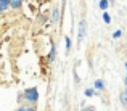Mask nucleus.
<instances>
[{
  "mask_svg": "<svg viewBox=\"0 0 127 111\" xmlns=\"http://www.w3.org/2000/svg\"><path fill=\"white\" fill-rule=\"evenodd\" d=\"M18 111H28V106H21V108H19Z\"/></svg>",
  "mask_w": 127,
  "mask_h": 111,
  "instance_id": "nucleus-14",
  "label": "nucleus"
},
{
  "mask_svg": "<svg viewBox=\"0 0 127 111\" xmlns=\"http://www.w3.org/2000/svg\"><path fill=\"white\" fill-rule=\"evenodd\" d=\"M23 5V0H11V8H19Z\"/></svg>",
  "mask_w": 127,
  "mask_h": 111,
  "instance_id": "nucleus-6",
  "label": "nucleus"
},
{
  "mask_svg": "<svg viewBox=\"0 0 127 111\" xmlns=\"http://www.w3.org/2000/svg\"><path fill=\"white\" fill-rule=\"evenodd\" d=\"M108 0H100V8L103 10V11H106V8H108Z\"/></svg>",
  "mask_w": 127,
  "mask_h": 111,
  "instance_id": "nucleus-7",
  "label": "nucleus"
},
{
  "mask_svg": "<svg viewBox=\"0 0 127 111\" xmlns=\"http://www.w3.org/2000/svg\"><path fill=\"white\" fill-rule=\"evenodd\" d=\"M8 6H11V0H0V13L5 11Z\"/></svg>",
  "mask_w": 127,
  "mask_h": 111,
  "instance_id": "nucleus-4",
  "label": "nucleus"
},
{
  "mask_svg": "<svg viewBox=\"0 0 127 111\" xmlns=\"http://www.w3.org/2000/svg\"><path fill=\"white\" fill-rule=\"evenodd\" d=\"M85 95L87 97H93V95H95V90H93V89H87L85 90Z\"/></svg>",
  "mask_w": 127,
  "mask_h": 111,
  "instance_id": "nucleus-11",
  "label": "nucleus"
},
{
  "mask_svg": "<svg viewBox=\"0 0 127 111\" xmlns=\"http://www.w3.org/2000/svg\"><path fill=\"white\" fill-rule=\"evenodd\" d=\"M126 69H127V63H126Z\"/></svg>",
  "mask_w": 127,
  "mask_h": 111,
  "instance_id": "nucleus-18",
  "label": "nucleus"
},
{
  "mask_svg": "<svg viewBox=\"0 0 127 111\" xmlns=\"http://www.w3.org/2000/svg\"><path fill=\"white\" fill-rule=\"evenodd\" d=\"M71 48V40H69V37H66V50Z\"/></svg>",
  "mask_w": 127,
  "mask_h": 111,
  "instance_id": "nucleus-13",
  "label": "nucleus"
},
{
  "mask_svg": "<svg viewBox=\"0 0 127 111\" xmlns=\"http://www.w3.org/2000/svg\"><path fill=\"white\" fill-rule=\"evenodd\" d=\"M55 58H56V47L53 45V47H52V52H50L48 60H50V61H55Z\"/></svg>",
  "mask_w": 127,
  "mask_h": 111,
  "instance_id": "nucleus-5",
  "label": "nucleus"
},
{
  "mask_svg": "<svg viewBox=\"0 0 127 111\" xmlns=\"http://www.w3.org/2000/svg\"><path fill=\"white\" fill-rule=\"evenodd\" d=\"M63 6H66V0H63Z\"/></svg>",
  "mask_w": 127,
  "mask_h": 111,
  "instance_id": "nucleus-17",
  "label": "nucleus"
},
{
  "mask_svg": "<svg viewBox=\"0 0 127 111\" xmlns=\"http://www.w3.org/2000/svg\"><path fill=\"white\" fill-rule=\"evenodd\" d=\"M60 18H61V13H60L58 6H55V8H53V11H52V21L53 23H58Z\"/></svg>",
  "mask_w": 127,
  "mask_h": 111,
  "instance_id": "nucleus-3",
  "label": "nucleus"
},
{
  "mask_svg": "<svg viewBox=\"0 0 127 111\" xmlns=\"http://www.w3.org/2000/svg\"><path fill=\"white\" fill-rule=\"evenodd\" d=\"M82 111H95V110H93V108H84Z\"/></svg>",
  "mask_w": 127,
  "mask_h": 111,
  "instance_id": "nucleus-15",
  "label": "nucleus"
},
{
  "mask_svg": "<svg viewBox=\"0 0 127 111\" xmlns=\"http://www.w3.org/2000/svg\"><path fill=\"white\" fill-rule=\"evenodd\" d=\"M126 84H127V77H126Z\"/></svg>",
  "mask_w": 127,
  "mask_h": 111,
  "instance_id": "nucleus-19",
  "label": "nucleus"
},
{
  "mask_svg": "<svg viewBox=\"0 0 127 111\" xmlns=\"http://www.w3.org/2000/svg\"><path fill=\"white\" fill-rule=\"evenodd\" d=\"M28 111H35V108H32V106H28Z\"/></svg>",
  "mask_w": 127,
  "mask_h": 111,
  "instance_id": "nucleus-16",
  "label": "nucleus"
},
{
  "mask_svg": "<svg viewBox=\"0 0 127 111\" xmlns=\"http://www.w3.org/2000/svg\"><path fill=\"white\" fill-rule=\"evenodd\" d=\"M85 34H87V23H85V19H81L79 21V31H77V42L79 43L85 39Z\"/></svg>",
  "mask_w": 127,
  "mask_h": 111,
  "instance_id": "nucleus-1",
  "label": "nucleus"
},
{
  "mask_svg": "<svg viewBox=\"0 0 127 111\" xmlns=\"http://www.w3.org/2000/svg\"><path fill=\"white\" fill-rule=\"evenodd\" d=\"M95 87H96L98 90H103V89H105V84H103L101 80H96V82H95Z\"/></svg>",
  "mask_w": 127,
  "mask_h": 111,
  "instance_id": "nucleus-10",
  "label": "nucleus"
},
{
  "mask_svg": "<svg viewBox=\"0 0 127 111\" xmlns=\"http://www.w3.org/2000/svg\"><path fill=\"white\" fill-rule=\"evenodd\" d=\"M121 36H122V32H121V31H116V32H113V37H114V39H119Z\"/></svg>",
  "mask_w": 127,
  "mask_h": 111,
  "instance_id": "nucleus-12",
  "label": "nucleus"
},
{
  "mask_svg": "<svg viewBox=\"0 0 127 111\" xmlns=\"http://www.w3.org/2000/svg\"><path fill=\"white\" fill-rule=\"evenodd\" d=\"M121 103L127 108V92L126 93H121Z\"/></svg>",
  "mask_w": 127,
  "mask_h": 111,
  "instance_id": "nucleus-8",
  "label": "nucleus"
},
{
  "mask_svg": "<svg viewBox=\"0 0 127 111\" xmlns=\"http://www.w3.org/2000/svg\"><path fill=\"white\" fill-rule=\"evenodd\" d=\"M103 21H105L106 23V24H109V23H111V18H109V15H108V13H103Z\"/></svg>",
  "mask_w": 127,
  "mask_h": 111,
  "instance_id": "nucleus-9",
  "label": "nucleus"
},
{
  "mask_svg": "<svg viewBox=\"0 0 127 111\" xmlns=\"http://www.w3.org/2000/svg\"><path fill=\"white\" fill-rule=\"evenodd\" d=\"M24 97H26V100L28 102H32V103H35L39 100V93H37V89L35 87H32V89H28L24 92Z\"/></svg>",
  "mask_w": 127,
  "mask_h": 111,
  "instance_id": "nucleus-2",
  "label": "nucleus"
}]
</instances>
